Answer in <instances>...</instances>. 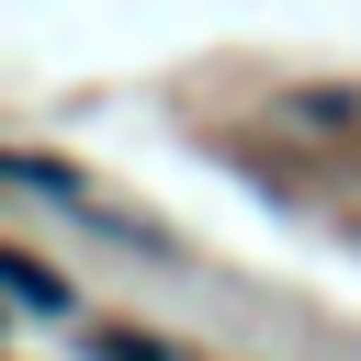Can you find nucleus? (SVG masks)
I'll list each match as a JSON object with an SVG mask.
<instances>
[{
	"instance_id": "1",
	"label": "nucleus",
	"mask_w": 361,
	"mask_h": 361,
	"mask_svg": "<svg viewBox=\"0 0 361 361\" xmlns=\"http://www.w3.org/2000/svg\"><path fill=\"white\" fill-rule=\"evenodd\" d=\"M0 271H11V305H34V316H56V305H68V282H56V271H45L34 248H11Z\"/></svg>"
}]
</instances>
